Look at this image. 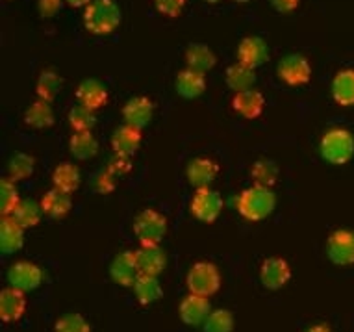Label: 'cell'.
Wrapping results in <instances>:
<instances>
[{
    "label": "cell",
    "instance_id": "5",
    "mask_svg": "<svg viewBox=\"0 0 354 332\" xmlns=\"http://www.w3.org/2000/svg\"><path fill=\"white\" fill-rule=\"evenodd\" d=\"M167 232V219L156 210H143L134 219V234L141 245H160Z\"/></svg>",
    "mask_w": 354,
    "mask_h": 332
},
{
    "label": "cell",
    "instance_id": "16",
    "mask_svg": "<svg viewBox=\"0 0 354 332\" xmlns=\"http://www.w3.org/2000/svg\"><path fill=\"white\" fill-rule=\"evenodd\" d=\"M219 173V165L209 160V158H195L189 162L186 169L187 182L193 187H209V184L215 181V176Z\"/></svg>",
    "mask_w": 354,
    "mask_h": 332
},
{
    "label": "cell",
    "instance_id": "28",
    "mask_svg": "<svg viewBox=\"0 0 354 332\" xmlns=\"http://www.w3.org/2000/svg\"><path fill=\"white\" fill-rule=\"evenodd\" d=\"M53 184L65 193H73L80 186V171L73 163H59L53 173Z\"/></svg>",
    "mask_w": 354,
    "mask_h": 332
},
{
    "label": "cell",
    "instance_id": "32",
    "mask_svg": "<svg viewBox=\"0 0 354 332\" xmlns=\"http://www.w3.org/2000/svg\"><path fill=\"white\" fill-rule=\"evenodd\" d=\"M34 158L28 156V154H23V152H19L15 156L10 160L8 163V178H12L13 182L19 181H26L32 176L34 173Z\"/></svg>",
    "mask_w": 354,
    "mask_h": 332
},
{
    "label": "cell",
    "instance_id": "24",
    "mask_svg": "<svg viewBox=\"0 0 354 332\" xmlns=\"http://www.w3.org/2000/svg\"><path fill=\"white\" fill-rule=\"evenodd\" d=\"M332 97L339 106H354V69L339 71L334 76Z\"/></svg>",
    "mask_w": 354,
    "mask_h": 332
},
{
    "label": "cell",
    "instance_id": "4",
    "mask_svg": "<svg viewBox=\"0 0 354 332\" xmlns=\"http://www.w3.org/2000/svg\"><path fill=\"white\" fill-rule=\"evenodd\" d=\"M187 290L195 295L212 297L214 293L219 292L221 288V273L212 262H197L189 269L186 279Z\"/></svg>",
    "mask_w": 354,
    "mask_h": 332
},
{
    "label": "cell",
    "instance_id": "11",
    "mask_svg": "<svg viewBox=\"0 0 354 332\" xmlns=\"http://www.w3.org/2000/svg\"><path fill=\"white\" fill-rule=\"evenodd\" d=\"M140 268L136 262V255L130 251L119 252L110 264V277L119 286H134L140 277Z\"/></svg>",
    "mask_w": 354,
    "mask_h": 332
},
{
    "label": "cell",
    "instance_id": "35",
    "mask_svg": "<svg viewBox=\"0 0 354 332\" xmlns=\"http://www.w3.org/2000/svg\"><path fill=\"white\" fill-rule=\"evenodd\" d=\"M19 203H21V199H19L15 182L12 178H2L0 182V212H2V216H12Z\"/></svg>",
    "mask_w": 354,
    "mask_h": 332
},
{
    "label": "cell",
    "instance_id": "44",
    "mask_svg": "<svg viewBox=\"0 0 354 332\" xmlns=\"http://www.w3.org/2000/svg\"><path fill=\"white\" fill-rule=\"evenodd\" d=\"M71 8H82V6H87V4H91L93 0H65Z\"/></svg>",
    "mask_w": 354,
    "mask_h": 332
},
{
    "label": "cell",
    "instance_id": "22",
    "mask_svg": "<svg viewBox=\"0 0 354 332\" xmlns=\"http://www.w3.org/2000/svg\"><path fill=\"white\" fill-rule=\"evenodd\" d=\"M176 93L184 99H197L206 89V78L203 73H197L193 69H184L178 73L176 82H174Z\"/></svg>",
    "mask_w": 354,
    "mask_h": 332
},
{
    "label": "cell",
    "instance_id": "41",
    "mask_svg": "<svg viewBox=\"0 0 354 332\" xmlns=\"http://www.w3.org/2000/svg\"><path fill=\"white\" fill-rule=\"evenodd\" d=\"M108 171L113 173L115 176H124L132 171V162H130L128 156H119V154H115V158L108 165Z\"/></svg>",
    "mask_w": 354,
    "mask_h": 332
},
{
    "label": "cell",
    "instance_id": "20",
    "mask_svg": "<svg viewBox=\"0 0 354 332\" xmlns=\"http://www.w3.org/2000/svg\"><path fill=\"white\" fill-rule=\"evenodd\" d=\"M232 108L245 119H256L261 116V111L266 108V99L254 89H247V91L234 93Z\"/></svg>",
    "mask_w": 354,
    "mask_h": 332
},
{
    "label": "cell",
    "instance_id": "23",
    "mask_svg": "<svg viewBox=\"0 0 354 332\" xmlns=\"http://www.w3.org/2000/svg\"><path fill=\"white\" fill-rule=\"evenodd\" d=\"M41 208H43V214H47L48 217H54V219L67 216L71 208H73L71 193H65L58 190V187H54V190L45 193V197L41 199Z\"/></svg>",
    "mask_w": 354,
    "mask_h": 332
},
{
    "label": "cell",
    "instance_id": "36",
    "mask_svg": "<svg viewBox=\"0 0 354 332\" xmlns=\"http://www.w3.org/2000/svg\"><path fill=\"white\" fill-rule=\"evenodd\" d=\"M232 329H234V315L225 308L209 312V315L203 323L204 332H232Z\"/></svg>",
    "mask_w": 354,
    "mask_h": 332
},
{
    "label": "cell",
    "instance_id": "38",
    "mask_svg": "<svg viewBox=\"0 0 354 332\" xmlns=\"http://www.w3.org/2000/svg\"><path fill=\"white\" fill-rule=\"evenodd\" d=\"M54 332H91V326L87 323L80 314H71L62 315L56 325H54Z\"/></svg>",
    "mask_w": 354,
    "mask_h": 332
},
{
    "label": "cell",
    "instance_id": "19",
    "mask_svg": "<svg viewBox=\"0 0 354 332\" xmlns=\"http://www.w3.org/2000/svg\"><path fill=\"white\" fill-rule=\"evenodd\" d=\"M24 228L12 216H2L0 223V249L2 255H12L23 247Z\"/></svg>",
    "mask_w": 354,
    "mask_h": 332
},
{
    "label": "cell",
    "instance_id": "46",
    "mask_svg": "<svg viewBox=\"0 0 354 332\" xmlns=\"http://www.w3.org/2000/svg\"><path fill=\"white\" fill-rule=\"evenodd\" d=\"M204 2H208V4H217V2H223V0H204Z\"/></svg>",
    "mask_w": 354,
    "mask_h": 332
},
{
    "label": "cell",
    "instance_id": "43",
    "mask_svg": "<svg viewBox=\"0 0 354 332\" xmlns=\"http://www.w3.org/2000/svg\"><path fill=\"white\" fill-rule=\"evenodd\" d=\"M299 2H301V0H271V4H273L274 10L280 13L293 12V10H297V6H299Z\"/></svg>",
    "mask_w": 354,
    "mask_h": 332
},
{
    "label": "cell",
    "instance_id": "34",
    "mask_svg": "<svg viewBox=\"0 0 354 332\" xmlns=\"http://www.w3.org/2000/svg\"><path fill=\"white\" fill-rule=\"evenodd\" d=\"M59 89H62V78H59L58 73H54V71L41 73L39 80H37V89H35L39 99L50 102L58 97Z\"/></svg>",
    "mask_w": 354,
    "mask_h": 332
},
{
    "label": "cell",
    "instance_id": "21",
    "mask_svg": "<svg viewBox=\"0 0 354 332\" xmlns=\"http://www.w3.org/2000/svg\"><path fill=\"white\" fill-rule=\"evenodd\" d=\"M141 145V130L132 129V127H121L117 129L111 136V149L119 156H128L132 158L138 152Z\"/></svg>",
    "mask_w": 354,
    "mask_h": 332
},
{
    "label": "cell",
    "instance_id": "40",
    "mask_svg": "<svg viewBox=\"0 0 354 332\" xmlns=\"http://www.w3.org/2000/svg\"><path fill=\"white\" fill-rule=\"evenodd\" d=\"M117 186V176L113 175V173H110V171L106 169L102 171V173H99L97 175V178H95V187L99 190L100 193H111L113 190H115Z\"/></svg>",
    "mask_w": 354,
    "mask_h": 332
},
{
    "label": "cell",
    "instance_id": "2",
    "mask_svg": "<svg viewBox=\"0 0 354 332\" xmlns=\"http://www.w3.org/2000/svg\"><path fill=\"white\" fill-rule=\"evenodd\" d=\"M84 24L95 35L111 34L121 24V10L113 0H93L86 6Z\"/></svg>",
    "mask_w": 354,
    "mask_h": 332
},
{
    "label": "cell",
    "instance_id": "26",
    "mask_svg": "<svg viewBox=\"0 0 354 332\" xmlns=\"http://www.w3.org/2000/svg\"><path fill=\"white\" fill-rule=\"evenodd\" d=\"M134 292L140 304H143V306L156 303L158 299H162L163 295L162 286H160L156 277H152V275H140L134 284Z\"/></svg>",
    "mask_w": 354,
    "mask_h": 332
},
{
    "label": "cell",
    "instance_id": "47",
    "mask_svg": "<svg viewBox=\"0 0 354 332\" xmlns=\"http://www.w3.org/2000/svg\"><path fill=\"white\" fill-rule=\"evenodd\" d=\"M234 2H238V4H245V2H250V0H234Z\"/></svg>",
    "mask_w": 354,
    "mask_h": 332
},
{
    "label": "cell",
    "instance_id": "45",
    "mask_svg": "<svg viewBox=\"0 0 354 332\" xmlns=\"http://www.w3.org/2000/svg\"><path fill=\"white\" fill-rule=\"evenodd\" d=\"M306 332H330V329L326 325H314L312 329H308Z\"/></svg>",
    "mask_w": 354,
    "mask_h": 332
},
{
    "label": "cell",
    "instance_id": "10",
    "mask_svg": "<svg viewBox=\"0 0 354 332\" xmlns=\"http://www.w3.org/2000/svg\"><path fill=\"white\" fill-rule=\"evenodd\" d=\"M291 277L290 264L284 258L273 257L263 260L260 266V280L268 290H280L288 284Z\"/></svg>",
    "mask_w": 354,
    "mask_h": 332
},
{
    "label": "cell",
    "instance_id": "42",
    "mask_svg": "<svg viewBox=\"0 0 354 332\" xmlns=\"http://www.w3.org/2000/svg\"><path fill=\"white\" fill-rule=\"evenodd\" d=\"M64 2L65 0H39L37 8H39L41 15L48 19V17H54V15L59 12V8H62Z\"/></svg>",
    "mask_w": 354,
    "mask_h": 332
},
{
    "label": "cell",
    "instance_id": "25",
    "mask_svg": "<svg viewBox=\"0 0 354 332\" xmlns=\"http://www.w3.org/2000/svg\"><path fill=\"white\" fill-rule=\"evenodd\" d=\"M186 64L187 69H193L204 75L215 65V54L203 43H193L192 47L186 50Z\"/></svg>",
    "mask_w": 354,
    "mask_h": 332
},
{
    "label": "cell",
    "instance_id": "27",
    "mask_svg": "<svg viewBox=\"0 0 354 332\" xmlns=\"http://www.w3.org/2000/svg\"><path fill=\"white\" fill-rule=\"evenodd\" d=\"M256 82L254 69H250L243 64H234L227 69V86L232 89L234 93H239V91H247V89H252Z\"/></svg>",
    "mask_w": 354,
    "mask_h": 332
},
{
    "label": "cell",
    "instance_id": "18",
    "mask_svg": "<svg viewBox=\"0 0 354 332\" xmlns=\"http://www.w3.org/2000/svg\"><path fill=\"white\" fill-rule=\"evenodd\" d=\"M76 100L78 104L86 106L89 110H99L108 104V91L99 80H84L76 88Z\"/></svg>",
    "mask_w": 354,
    "mask_h": 332
},
{
    "label": "cell",
    "instance_id": "7",
    "mask_svg": "<svg viewBox=\"0 0 354 332\" xmlns=\"http://www.w3.org/2000/svg\"><path fill=\"white\" fill-rule=\"evenodd\" d=\"M326 255L332 264L347 268L354 264V232L336 230L326 239Z\"/></svg>",
    "mask_w": 354,
    "mask_h": 332
},
{
    "label": "cell",
    "instance_id": "33",
    "mask_svg": "<svg viewBox=\"0 0 354 332\" xmlns=\"http://www.w3.org/2000/svg\"><path fill=\"white\" fill-rule=\"evenodd\" d=\"M250 176L258 186L271 187L279 178V167L271 160H258L250 169Z\"/></svg>",
    "mask_w": 354,
    "mask_h": 332
},
{
    "label": "cell",
    "instance_id": "30",
    "mask_svg": "<svg viewBox=\"0 0 354 332\" xmlns=\"http://www.w3.org/2000/svg\"><path fill=\"white\" fill-rule=\"evenodd\" d=\"M69 149L73 152V156L78 158V160H89L93 158L99 151V145H97V140L93 138V134L87 130V132H75L73 138L69 141Z\"/></svg>",
    "mask_w": 354,
    "mask_h": 332
},
{
    "label": "cell",
    "instance_id": "37",
    "mask_svg": "<svg viewBox=\"0 0 354 332\" xmlns=\"http://www.w3.org/2000/svg\"><path fill=\"white\" fill-rule=\"evenodd\" d=\"M69 124L75 132H87L93 129L95 124V111L86 108V106L76 104L69 111Z\"/></svg>",
    "mask_w": 354,
    "mask_h": 332
},
{
    "label": "cell",
    "instance_id": "39",
    "mask_svg": "<svg viewBox=\"0 0 354 332\" xmlns=\"http://www.w3.org/2000/svg\"><path fill=\"white\" fill-rule=\"evenodd\" d=\"M156 10L165 17H178L186 0H154Z\"/></svg>",
    "mask_w": 354,
    "mask_h": 332
},
{
    "label": "cell",
    "instance_id": "9",
    "mask_svg": "<svg viewBox=\"0 0 354 332\" xmlns=\"http://www.w3.org/2000/svg\"><path fill=\"white\" fill-rule=\"evenodd\" d=\"M10 286L17 288L21 292H32L43 282V271L39 266L32 262H15L8 271Z\"/></svg>",
    "mask_w": 354,
    "mask_h": 332
},
{
    "label": "cell",
    "instance_id": "14",
    "mask_svg": "<svg viewBox=\"0 0 354 332\" xmlns=\"http://www.w3.org/2000/svg\"><path fill=\"white\" fill-rule=\"evenodd\" d=\"M26 312V295L17 288H4L0 292V317L6 323L19 321Z\"/></svg>",
    "mask_w": 354,
    "mask_h": 332
},
{
    "label": "cell",
    "instance_id": "3",
    "mask_svg": "<svg viewBox=\"0 0 354 332\" xmlns=\"http://www.w3.org/2000/svg\"><path fill=\"white\" fill-rule=\"evenodd\" d=\"M321 156L332 165H343L354 156V136L345 129L328 130L319 145Z\"/></svg>",
    "mask_w": 354,
    "mask_h": 332
},
{
    "label": "cell",
    "instance_id": "17",
    "mask_svg": "<svg viewBox=\"0 0 354 332\" xmlns=\"http://www.w3.org/2000/svg\"><path fill=\"white\" fill-rule=\"evenodd\" d=\"M180 320L186 323V325H203L206 317L209 315L212 308H209L208 297H203V295H195V293H189L184 301L180 303Z\"/></svg>",
    "mask_w": 354,
    "mask_h": 332
},
{
    "label": "cell",
    "instance_id": "12",
    "mask_svg": "<svg viewBox=\"0 0 354 332\" xmlns=\"http://www.w3.org/2000/svg\"><path fill=\"white\" fill-rule=\"evenodd\" d=\"M238 59L239 64L247 65L250 69L260 67V65H263L269 59L268 43L261 37H256V35L245 37L238 47Z\"/></svg>",
    "mask_w": 354,
    "mask_h": 332
},
{
    "label": "cell",
    "instance_id": "15",
    "mask_svg": "<svg viewBox=\"0 0 354 332\" xmlns=\"http://www.w3.org/2000/svg\"><path fill=\"white\" fill-rule=\"evenodd\" d=\"M134 255L141 275L158 277L165 269V264H167L165 252L160 249V245H141Z\"/></svg>",
    "mask_w": 354,
    "mask_h": 332
},
{
    "label": "cell",
    "instance_id": "31",
    "mask_svg": "<svg viewBox=\"0 0 354 332\" xmlns=\"http://www.w3.org/2000/svg\"><path fill=\"white\" fill-rule=\"evenodd\" d=\"M41 212H43L41 204L34 203V201H21L17 204V208L13 210L12 217L26 230V228L35 227L39 223Z\"/></svg>",
    "mask_w": 354,
    "mask_h": 332
},
{
    "label": "cell",
    "instance_id": "13",
    "mask_svg": "<svg viewBox=\"0 0 354 332\" xmlns=\"http://www.w3.org/2000/svg\"><path fill=\"white\" fill-rule=\"evenodd\" d=\"M152 111H154V106H152L151 99L134 97V99L128 100L124 108H122V119H124V124H128V127L143 130L151 122Z\"/></svg>",
    "mask_w": 354,
    "mask_h": 332
},
{
    "label": "cell",
    "instance_id": "6",
    "mask_svg": "<svg viewBox=\"0 0 354 332\" xmlns=\"http://www.w3.org/2000/svg\"><path fill=\"white\" fill-rule=\"evenodd\" d=\"M223 197L219 193L209 190V187H201L197 193L193 195L192 204H189V210L198 221L204 223H214L223 212Z\"/></svg>",
    "mask_w": 354,
    "mask_h": 332
},
{
    "label": "cell",
    "instance_id": "1",
    "mask_svg": "<svg viewBox=\"0 0 354 332\" xmlns=\"http://www.w3.org/2000/svg\"><path fill=\"white\" fill-rule=\"evenodd\" d=\"M274 193L271 192V187L254 186L247 187L241 192L238 197V210L239 214L249 219V221H263L266 217L271 216V212L274 210Z\"/></svg>",
    "mask_w": 354,
    "mask_h": 332
},
{
    "label": "cell",
    "instance_id": "29",
    "mask_svg": "<svg viewBox=\"0 0 354 332\" xmlns=\"http://www.w3.org/2000/svg\"><path fill=\"white\" fill-rule=\"evenodd\" d=\"M24 122L32 129H48L54 122V113L48 100L39 99L35 100L34 104H30V108L24 113Z\"/></svg>",
    "mask_w": 354,
    "mask_h": 332
},
{
    "label": "cell",
    "instance_id": "8",
    "mask_svg": "<svg viewBox=\"0 0 354 332\" xmlns=\"http://www.w3.org/2000/svg\"><path fill=\"white\" fill-rule=\"evenodd\" d=\"M277 73L288 86H304L312 78V65L301 54H290L280 59Z\"/></svg>",
    "mask_w": 354,
    "mask_h": 332
}]
</instances>
